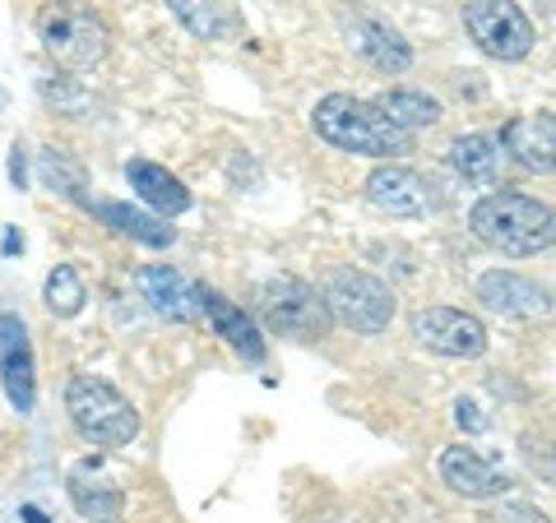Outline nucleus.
Returning <instances> with one entry per match:
<instances>
[{
    "label": "nucleus",
    "instance_id": "1",
    "mask_svg": "<svg viewBox=\"0 0 556 523\" xmlns=\"http://www.w3.org/2000/svg\"><path fill=\"white\" fill-rule=\"evenodd\" d=\"M311 130H316L329 149L357 153V158L394 163L399 153H413V135H404L394 120L367 98L353 93H329L311 112Z\"/></svg>",
    "mask_w": 556,
    "mask_h": 523
},
{
    "label": "nucleus",
    "instance_id": "25",
    "mask_svg": "<svg viewBox=\"0 0 556 523\" xmlns=\"http://www.w3.org/2000/svg\"><path fill=\"white\" fill-rule=\"evenodd\" d=\"M486 523H552V519L543 510H533V505H525V500H510V505H501Z\"/></svg>",
    "mask_w": 556,
    "mask_h": 523
},
{
    "label": "nucleus",
    "instance_id": "10",
    "mask_svg": "<svg viewBox=\"0 0 556 523\" xmlns=\"http://www.w3.org/2000/svg\"><path fill=\"white\" fill-rule=\"evenodd\" d=\"M339 24H343L348 47H353L367 65H376L380 75H404V69L413 65V47L404 42V33H399L394 24H386L380 14L348 10Z\"/></svg>",
    "mask_w": 556,
    "mask_h": 523
},
{
    "label": "nucleus",
    "instance_id": "29",
    "mask_svg": "<svg viewBox=\"0 0 556 523\" xmlns=\"http://www.w3.org/2000/svg\"><path fill=\"white\" fill-rule=\"evenodd\" d=\"M0 107H5V93H0Z\"/></svg>",
    "mask_w": 556,
    "mask_h": 523
},
{
    "label": "nucleus",
    "instance_id": "28",
    "mask_svg": "<svg viewBox=\"0 0 556 523\" xmlns=\"http://www.w3.org/2000/svg\"><path fill=\"white\" fill-rule=\"evenodd\" d=\"M14 523H51V519H47V510H38V505H20Z\"/></svg>",
    "mask_w": 556,
    "mask_h": 523
},
{
    "label": "nucleus",
    "instance_id": "8",
    "mask_svg": "<svg viewBox=\"0 0 556 523\" xmlns=\"http://www.w3.org/2000/svg\"><path fill=\"white\" fill-rule=\"evenodd\" d=\"M367 200L390 218H437L445 208L437 181H427L422 171L404 163H380L367 177Z\"/></svg>",
    "mask_w": 556,
    "mask_h": 523
},
{
    "label": "nucleus",
    "instance_id": "12",
    "mask_svg": "<svg viewBox=\"0 0 556 523\" xmlns=\"http://www.w3.org/2000/svg\"><path fill=\"white\" fill-rule=\"evenodd\" d=\"M0 385L14 412L28 417L38 404V366H33V339L20 316H0Z\"/></svg>",
    "mask_w": 556,
    "mask_h": 523
},
{
    "label": "nucleus",
    "instance_id": "9",
    "mask_svg": "<svg viewBox=\"0 0 556 523\" xmlns=\"http://www.w3.org/2000/svg\"><path fill=\"white\" fill-rule=\"evenodd\" d=\"M413 339L437 357H464L473 361L486 353V324L468 310H455V306H422L413 316Z\"/></svg>",
    "mask_w": 556,
    "mask_h": 523
},
{
    "label": "nucleus",
    "instance_id": "27",
    "mask_svg": "<svg viewBox=\"0 0 556 523\" xmlns=\"http://www.w3.org/2000/svg\"><path fill=\"white\" fill-rule=\"evenodd\" d=\"M24 177H28V171H24V149H20V144H14V158H10V181H14V186H20V190H24Z\"/></svg>",
    "mask_w": 556,
    "mask_h": 523
},
{
    "label": "nucleus",
    "instance_id": "24",
    "mask_svg": "<svg viewBox=\"0 0 556 523\" xmlns=\"http://www.w3.org/2000/svg\"><path fill=\"white\" fill-rule=\"evenodd\" d=\"M38 171H42V186L51 190V195H65L84 204V167L70 158L65 149H42L38 153Z\"/></svg>",
    "mask_w": 556,
    "mask_h": 523
},
{
    "label": "nucleus",
    "instance_id": "21",
    "mask_svg": "<svg viewBox=\"0 0 556 523\" xmlns=\"http://www.w3.org/2000/svg\"><path fill=\"white\" fill-rule=\"evenodd\" d=\"M376 107L386 112L404 135L431 130V126L441 120V102H437V98H427L422 89H386V93L376 98Z\"/></svg>",
    "mask_w": 556,
    "mask_h": 523
},
{
    "label": "nucleus",
    "instance_id": "3",
    "mask_svg": "<svg viewBox=\"0 0 556 523\" xmlns=\"http://www.w3.org/2000/svg\"><path fill=\"white\" fill-rule=\"evenodd\" d=\"M65 412H70V422H75V431L98 449H121L139 435L135 404L116 385H108L102 375H84V371L70 375Z\"/></svg>",
    "mask_w": 556,
    "mask_h": 523
},
{
    "label": "nucleus",
    "instance_id": "13",
    "mask_svg": "<svg viewBox=\"0 0 556 523\" xmlns=\"http://www.w3.org/2000/svg\"><path fill=\"white\" fill-rule=\"evenodd\" d=\"M501 149L506 158L519 163L525 171H538V177H552L556 171V116L552 112H525L501 126Z\"/></svg>",
    "mask_w": 556,
    "mask_h": 523
},
{
    "label": "nucleus",
    "instance_id": "11",
    "mask_svg": "<svg viewBox=\"0 0 556 523\" xmlns=\"http://www.w3.org/2000/svg\"><path fill=\"white\" fill-rule=\"evenodd\" d=\"M478 302L486 310H496V316H515V320H547L556 302H552V292L543 283H533V278L525 273H515V269H492V273H482L478 283Z\"/></svg>",
    "mask_w": 556,
    "mask_h": 523
},
{
    "label": "nucleus",
    "instance_id": "4",
    "mask_svg": "<svg viewBox=\"0 0 556 523\" xmlns=\"http://www.w3.org/2000/svg\"><path fill=\"white\" fill-rule=\"evenodd\" d=\"M38 38L47 47V56L65 69H93L112 51L108 20L93 5H84V0H56V5H47L38 14Z\"/></svg>",
    "mask_w": 556,
    "mask_h": 523
},
{
    "label": "nucleus",
    "instance_id": "6",
    "mask_svg": "<svg viewBox=\"0 0 556 523\" xmlns=\"http://www.w3.org/2000/svg\"><path fill=\"white\" fill-rule=\"evenodd\" d=\"M325 306H329V320L353 329V334H386V329L394 324V292L380 283L376 273L367 269H353V265H339L325 273Z\"/></svg>",
    "mask_w": 556,
    "mask_h": 523
},
{
    "label": "nucleus",
    "instance_id": "15",
    "mask_svg": "<svg viewBox=\"0 0 556 523\" xmlns=\"http://www.w3.org/2000/svg\"><path fill=\"white\" fill-rule=\"evenodd\" d=\"M200 316L214 324V334L232 347V353L241 357V361H251V366H260L269 357V343H265V334H260V324L241 310L237 302H228L223 292H214V288H200Z\"/></svg>",
    "mask_w": 556,
    "mask_h": 523
},
{
    "label": "nucleus",
    "instance_id": "19",
    "mask_svg": "<svg viewBox=\"0 0 556 523\" xmlns=\"http://www.w3.org/2000/svg\"><path fill=\"white\" fill-rule=\"evenodd\" d=\"M84 208H89L102 228H112L116 237H130V241H139V246L163 251V246L177 241V232L167 228V218H153V214H144V208H130L121 200H84Z\"/></svg>",
    "mask_w": 556,
    "mask_h": 523
},
{
    "label": "nucleus",
    "instance_id": "22",
    "mask_svg": "<svg viewBox=\"0 0 556 523\" xmlns=\"http://www.w3.org/2000/svg\"><path fill=\"white\" fill-rule=\"evenodd\" d=\"M167 10L177 14V24L200 42H223L237 33V20L218 5V0H167Z\"/></svg>",
    "mask_w": 556,
    "mask_h": 523
},
{
    "label": "nucleus",
    "instance_id": "5",
    "mask_svg": "<svg viewBox=\"0 0 556 523\" xmlns=\"http://www.w3.org/2000/svg\"><path fill=\"white\" fill-rule=\"evenodd\" d=\"M255 310L278 339H292V343H320V339H329V329H334L320 288H311L298 273L265 278L255 292Z\"/></svg>",
    "mask_w": 556,
    "mask_h": 523
},
{
    "label": "nucleus",
    "instance_id": "16",
    "mask_svg": "<svg viewBox=\"0 0 556 523\" xmlns=\"http://www.w3.org/2000/svg\"><path fill=\"white\" fill-rule=\"evenodd\" d=\"M441 482L464 500H492V496H506V486H510V477L501 468H492L468 445L441 449Z\"/></svg>",
    "mask_w": 556,
    "mask_h": 523
},
{
    "label": "nucleus",
    "instance_id": "2",
    "mask_svg": "<svg viewBox=\"0 0 556 523\" xmlns=\"http://www.w3.org/2000/svg\"><path fill=\"white\" fill-rule=\"evenodd\" d=\"M468 228L482 246L525 259L556 246V208L519 190H492L468 208Z\"/></svg>",
    "mask_w": 556,
    "mask_h": 523
},
{
    "label": "nucleus",
    "instance_id": "18",
    "mask_svg": "<svg viewBox=\"0 0 556 523\" xmlns=\"http://www.w3.org/2000/svg\"><path fill=\"white\" fill-rule=\"evenodd\" d=\"M506 163L510 158H506V149H501L496 135H459L455 144H450V167L478 190H501Z\"/></svg>",
    "mask_w": 556,
    "mask_h": 523
},
{
    "label": "nucleus",
    "instance_id": "17",
    "mask_svg": "<svg viewBox=\"0 0 556 523\" xmlns=\"http://www.w3.org/2000/svg\"><path fill=\"white\" fill-rule=\"evenodd\" d=\"M139 292H144V302L159 310L163 320H195L200 316V288L195 283H186V278L177 269H167V265H149V269H139Z\"/></svg>",
    "mask_w": 556,
    "mask_h": 523
},
{
    "label": "nucleus",
    "instance_id": "7",
    "mask_svg": "<svg viewBox=\"0 0 556 523\" xmlns=\"http://www.w3.org/2000/svg\"><path fill=\"white\" fill-rule=\"evenodd\" d=\"M464 28L478 42L482 56H492V61H525L538 42L529 14L515 0H468Z\"/></svg>",
    "mask_w": 556,
    "mask_h": 523
},
{
    "label": "nucleus",
    "instance_id": "14",
    "mask_svg": "<svg viewBox=\"0 0 556 523\" xmlns=\"http://www.w3.org/2000/svg\"><path fill=\"white\" fill-rule=\"evenodd\" d=\"M65 492H70L75 514L89 519V523H116L121 510H126V492L108 477L102 459H79L75 468H70V477H65Z\"/></svg>",
    "mask_w": 556,
    "mask_h": 523
},
{
    "label": "nucleus",
    "instance_id": "23",
    "mask_svg": "<svg viewBox=\"0 0 556 523\" xmlns=\"http://www.w3.org/2000/svg\"><path fill=\"white\" fill-rule=\"evenodd\" d=\"M42 302H47L51 316H61V320L79 316L84 302H89V288H84L79 269L75 265H56V269H51L47 283H42Z\"/></svg>",
    "mask_w": 556,
    "mask_h": 523
},
{
    "label": "nucleus",
    "instance_id": "26",
    "mask_svg": "<svg viewBox=\"0 0 556 523\" xmlns=\"http://www.w3.org/2000/svg\"><path fill=\"white\" fill-rule=\"evenodd\" d=\"M455 417H459V426H464V422H468V426H478V431L486 426V422H482V417H478V408H473V404H468V398H459V404H455Z\"/></svg>",
    "mask_w": 556,
    "mask_h": 523
},
{
    "label": "nucleus",
    "instance_id": "20",
    "mask_svg": "<svg viewBox=\"0 0 556 523\" xmlns=\"http://www.w3.org/2000/svg\"><path fill=\"white\" fill-rule=\"evenodd\" d=\"M126 181H130L135 195L144 200L149 208H159L163 218H177V214H186V208L195 204L181 177H172L167 167L149 163V158H130V163H126Z\"/></svg>",
    "mask_w": 556,
    "mask_h": 523
}]
</instances>
